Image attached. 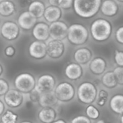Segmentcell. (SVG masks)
Returning a JSON list of instances; mask_svg holds the SVG:
<instances>
[{"mask_svg": "<svg viewBox=\"0 0 123 123\" xmlns=\"http://www.w3.org/2000/svg\"><path fill=\"white\" fill-rule=\"evenodd\" d=\"M102 0H73L75 14L81 18L89 19L98 14Z\"/></svg>", "mask_w": 123, "mask_h": 123, "instance_id": "6da1fadb", "label": "cell"}, {"mask_svg": "<svg viewBox=\"0 0 123 123\" xmlns=\"http://www.w3.org/2000/svg\"><path fill=\"white\" fill-rule=\"evenodd\" d=\"M90 30L94 40L97 42H104L108 40L111 36L112 25L109 20L99 18L91 23Z\"/></svg>", "mask_w": 123, "mask_h": 123, "instance_id": "7a4b0ae2", "label": "cell"}, {"mask_svg": "<svg viewBox=\"0 0 123 123\" xmlns=\"http://www.w3.org/2000/svg\"><path fill=\"white\" fill-rule=\"evenodd\" d=\"M89 33L86 26L82 24H72L68 27L67 38L73 45H81L88 40Z\"/></svg>", "mask_w": 123, "mask_h": 123, "instance_id": "3957f363", "label": "cell"}, {"mask_svg": "<svg viewBox=\"0 0 123 123\" xmlns=\"http://www.w3.org/2000/svg\"><path fill=\"white\" fill-rule=\"evenodd\" d=\"M36 81L35 77L29 73L18 74L14 81L15 89L22 94H29L36 88Z\"/></svg>", "mask_w": 123, "mask_h": 123, "instance_id": "277c9868", "label": "cell"}, {"mask_svg": "<svg viewBox=\"0 0 123 123\" xmlns=\"http://www.w3.org/2000/svg\"><path fill=\"white\" fill-rule=\"evenodd\" d=\"M78 98L83 104H91L97 97V89L94 84L91 82H83L78 88Z\"/></svg>", "mask_w": 123, "mask_h": 123, "instance_id": "5b68a950", "label": "cell"}, {"mask_svg": "<svg viewBox=\"0 0 123 123\" xmlns=\"http://www.w3.org/2000/svg\"><path fill=\"white\" fill-rule=\"evenodd\" d=\"M53 92L58 102H70L75 96V89L74 86L71 83L67 81L59 83L57 86H55Z\"/></svg>", "mask_w": 123, "mask_h": 123, "instance_id": "8992f818", "label": "cell"}, {"mask_svg": "<svg viewBox=\"0 0 123 123\" xmlns=\"http://www.w3.org/2000/svg\"><path fill=\"white\" fill-rule=\"evenodd\" d=\"M20 27L14 21H5L1 27V35L6 40L13 41L17 40L20 36Z\"/></svg>", "mask_w": 123, "mask_h": 123, "instance_id": "52a82bcc", "label": "cell"}, {"mask_svg": "<svg viewBox=\"0 0 123 123\" xmlns=\"http://www.w3.org/2000/svg\"><path fill=\"white\" fill-rule=\"evenodd\" d=\"M56 86L54 77L50 74H43L40 76L36 84L35 89L40 94L53 92Z\"/></svg>", "mask_w": 123, "mask_h": 123, "instance_id": "ba28073f", "label": "cell"}, {"mask_svg": "<svg viewBox=\"0 0 123 123\" xmlns=\"http://www.w3.org/2000/svg\"><path fill=\"white\" fill-rule=\"evenodd\" d=\"M65 52V44L63 40H50L46 43L47 55L52 59L60 58Z\"/></svg>", "mask_w": 123, "mask_h": 123, "instance_id": "9c48e42d", "label": "cell"}, {"mask_svg": "<svg viewBox=\"0 0 123 123\" xmlns=\"http://www.w3.org/2000/svg\"><path fill=\"white\" fill-rule=\"evenodd\" d=\"M68 26L63 21H57L52 22L49 25V35L53 40H63L67 37Z\"/></svg>", "mask_w": 123, "mask_h": 123, "instance_id": "30bf717a", "label": "cell"}, {"mask_svg": "<svg viewBox=\"0 0 123 123\" xmlns=\"http://www.w3.org/2000/svg\"><path fill=\"white\" fill-rule=\"evenodd\" d=\"M4 103L10 108H17L20 107L24 102L23 94L17 89H9L4 96Z\"/></svg>", "mask_w": 123, "mask_h": 123, "instance_id": "8fae6325", "label": "cell"}, {"mask_svg": "<svg viewBox=\"0 0 123 123\" xmlns=\"http://www.w3.org/2000/svg\"><path fill=\"white\" fill-rule=\"evenodd\" d=\"M30 56L36 60H41L46 55V43L45 42L35 40L32 42L28 48Z\"/></svg>", "mask_w": 123, "mask_h": 123, "instance_id": "7c38bea8", "label": "cell"}, {"mask_svg": "<svg viewBox=\"0 0 123 123\" xmlns=\"http://www.w3.org/2000/svg\"><path fill=\"white\" fill-rule=\"evenodd\" d=\"M32 35L38 41L45 42L50 37L49 25L43 22H37L32 29Z\"/></svg>", "mask_w": 123, "mask_h": 123, "instance_id": "4fadbf2b", "label": "cell"}, {"mask_svg": "<svg viewBox=\"0 0 123 123\" xmlns=\"http://www.w3.org/2000/svg\"><path fill=\"white\" fill-rule=\"evenodd\" d=\"M37 23V19L28 11L22 12L17 19V25L24 30H30Z\"/></svg>", "mask_w": 123, "mask_h": 123, "instance_id": "5bb4252c", "label": "cell"}, {"mask_svg": "<svg viewBox=\"0 0 123 123\" xmlns=\"http://www.w3.org/2000/svg\"><path fill=\"white\" fill-rule=\"evenodd\" d=\"M100 11L106 17H115L119 12V5L115 0H104L101 2Z\"/></svg>", "mask_w": 123, "mask_h": 123, "instance_id": "9a60e30c", "label": "cell"}, {"mask_svg": "<svg viewBox=\"0 0 123 123\" xmlns=\"http://www.w3.org/2000/svg\"><path fill=\"white\" fill-rule=\"evenodd\" d=\"M65 74L68 79L76 81L82 76L83 68L81 66L77 63H70L65 67Z\"/></svg>", "mask_w": 123, "mask_h": 123, "instance_id": "2e32d148", "label": "cell"}, {"mask_svg": "<svg viewBox=\"0 0 123 123\" xmlns=\"http://www.w3.org/2000/svg\"><path fill=\"white\" fill-rule=\"evenodd\" d=\"M62 16V11L59 6H49L46 7L43 17L48 22L52 23L59 21Z\"/></svg>", "mask_w": 123, "mask_h": 123, "instance_id": "e0dca14e", "label": "cell"}, {"mask_svg": "<svg viewBox=\"0 0 123 123\" xmlns=\"http://www.w3.org/2000/svg\"><path fill=\"white\" fill-rule=\"evenodd\" d=\"M74 60L80 65L88 63L92 58V52L88 48H80L74 53Z\"/></svg>", "mask_w": 123, "mask_h": 123, "instance_id": "ac0fdd59", "label": "cell"}, {"mask_svg": "<svg viewBox=\"0 0 123 123\" xmlns=\"http://www.w3.org/2000/svg\"><path fill=\"white\" fill-rule=\"evenodd\" d=\"M57 112L53 107H42L38 114V120L42 123H52L57 118Z\"/></svg>", "mask_w": 123, "mask_h": 123, "instance_id": "d6986e66", "label": "cell"}, {"mask_svg": "<svg viewBox=\"0 0 123 123\" xmlns=\"http://www.w3.org/2000/svg\"><path fill=\"white\" fill-rule=\"evenodd\" d=\"M28 9V11L38 19L43 17L46 9V5L44 2L41 0H33L30 4Z\"/></svg>", "mask_w": 123, "mask_h": 123, "instance_id": "ffe728a7", "label": "cell"}, {"mask_svg": "<svg viewBox=\"0 0 123 123\" xmlns=\"http://www.w3.org/2000/svg\"><path fill=\"white\" fill-rule=\"evenodd\" d=\"M17 10L16 5L11 0H2L0 1V16L9 17L13 15Z\"/></svg>", "mask_w": 123, "mask_h": 123, "instance_id": "44dd1931", "label": "cell"}, {"mask_svg": "<svg viewBox=\"0 0 123 123\" xmlns=\"http://www.w3.org/2000/svg\"><path fill=\"white\" fill-rule=\"evenodd\" d=\"M106 67L107 63L105 60L100 57H97L93 59L89 65V68L91 71L96 75L102 74L104 72Z\"/></svg>", "mask_w": 123, "mask_h": 123, "instance_id": "7402d4cb", "label": "cell"}, {"mask_svg": "<svg viewBox=\"0 0 123 123\" xmlns=\"http://www.w3.org/2000/svg\"><path fill=\"white\" fill-rule=\"evenodd\" d=\"M38 103L42 107H53L57 105L58 100L57 99L54 92H50L41 94Z\"/></svg>", "mask_w": 123, "mask_h": 123, "instance_id": "603a6c76", "label": "cell"}, {"mask_svg": "<svg viewBox=\"0 0 123 123\" xmlns=\"http://www.w3.org/2000/svg\"><path fill=\"white\" fill-rule=\"evenodd\" d=\"M110 107L117 114H123V95L117 94L110 100Z\"/></svg>", "mask_w": 123, "mask_h": 123, "instance_id": "cb8c5ba5", "label": "cell"}, {"mask_svg": "<svg viewBox=\"0 0 123 123\" xmlns=\"http://www.w3.org/2000/svg\"><path fill=\"white\" fill-rule=\"evenodd\" d=\"M102 83L107 88H113L117 86V83L113 71H108L103 76Z\"/></svg>", "mask_w": 123, "mask_h": 123, "instance_id": "d4e9b609", "label": "cell"}, {"mask_svg": "<svg viewBox=\"0 0 123 123\" xmlns=\"http://www.w3.org/2000/svg\"><path fill=\"white\" fill-rule=\"evenodd\" d=\"M18 116L11 110H6L1 117V123H17Z\"/></svg>", "mask_w": 123, "mask_h": 123, "instance_id": "484cf974", "label": "cell"}, {"mask_svg": "<svg viewBox=\"0 0 123 123\" xmlns=\"http://www.w3.org/2000/svg\"><path fill=\"white\" fill-rule=\"evenodd\" d=\"M86 115L89 119L91 120H96L99 117V112L96 107L93 105H89L86 108Z\"/></svg>", "mask_w": 123, "mask_h": 123, "instance_id": "4316f807", "label": "cell"}, {"mask_svg": "<svg viewBox=\"0 0 123 123\" xmlns=\"http://www.w3.org/2000/svg\"><path fill=\"white\" fill-rule=\"evenodd\" d=\"M107 99H108V93L104 90H101L97 97V104L99 106L102 107L106 104Z\"/></svg>", "mask_w": 123, "mask_h": 123, "instance_id": "83f0119b", "label": "cell"}, {"mask_svg": "<svg viewBox=\"0 0 123 123\" xmlns=\"http://www.w3.org/2000/svg\"><path fill=\"white\" fill-rule=\"evenodd\" d=\"M114 75L115 76L117 83L119 84H123V67L118 66L113 71Z\"/></svg>", "mask_w": 123, "mask_h": 123, "instance_id": "f1b7e54d", "label": "cell"}, {"mask_svg": "<svg viewBox=\"0 0 123 123\" xmlns=\"http://www.w3.org/2000/svg\"><path fill=\"white\" fill-rule=\"evenodd\" d=\"M58 6L64 10L70 9L73 7V0H59Z\"/></svg>", "mask_w": 123, "mask_h": 123, "instance_id": "f546056e", "label": "cell"}, {"mask_svg": "<svg viewBox=\"0 0 123 123\" xmlns=\"http://www.w3.org/2000/svg\"><path fill=\"white\" fill-rule=\"evenodd\" d=\"M9 90V85L8 82L3 79H0V97L4 96V94Z\"/></svg>", "mask_w": 123, "mask_h": 123, "instance_id": "4dcf8cb0", "label": "cell"}, {"mask_svg": "<svg viewBox=\"0 0 123 123\" xmlns=\"http://www.w3.org/2000/svg\"><path fill=\"white\" fill-rule=\"evenodd\" d=\"M115 61L119 66L123 67V51L115 50Z\"/></svg>", "mask_w": 123, "mask_h": 123, "instance_id": "1f68e13d", "label": "cell"}, {"mask_svg": "<svg viewBox=\"0 0 123 123\" xmlns=\"http://www.w3.org/2000/svg\"><path fill=\"white\" fill-rule=\"evenodd\" d=\"M71 123H91V121L88 117L80 115L74 117L72 120Z\"/></svg>", "mask_w": 123, "mask_h": 123, "instance_id": "d6a6232c", "label": "cell"}, {"mask_svg": "<svg viewBox=\"0 0 123 123\" xmlns=\"http://www.w3.org/2000/svg\"><path fill=\"white\" fill-rule=\"evenodd\" d=\"M15 53H16V50H15L14 47L12 45H8L4 49V54L6 56L9 57V58L13 57L15 55Z\"/></svg>", "mask_w": 123, "mask_h": 123, "instance_id": "836d02e7", "label": "cell"}, {"mask_svg": "<svg viewBox=\"0 0 123 123\" xmlns=\"http://www.w3.org/2000/svg\"><path fill=\"white\" fill-rule=\"evenodd\" d=\"M115 38L120 44L123 45V26L120 27L115 32Z\"/></svg>", "mask_w": 123, "mask_h": 123, "instance_id": "e575fe53", "label": "cell"}, {"mask_svg": "<svg viewBox=\"0 0 123 123\" xmlns=\"http://www.w3.org/2000/svg\"><path fill=\"white\" fill-rule=\"evenodd\" d=\"M30 94V99L32 102H38L39 101V98H40V95L41 94L38 93L36 89H34L33 91H32Z\"/></svg>", "mask_w": 123, "mask_h": 123, "instance_id": "d590c367", "label": "cell"}, {"mask_svg": "<svg viewBox=\"0 0 123 123\" xmlns=\"http://www.w3.org/2000/svg\"><path fill=\"white\" fill-rule=\"evenodd\" d=\"M33 1V0H17V3L20 8L25 9L28 7V6Z\"/></svg>", "mask_w": 123, "mask_h": 123, "instance_id": "8d00e7d4", "label": "cell"}, {"mask_svg": "<svg viewBox=\"0 0 123 123\" xmlns=\"http://www.w3.org/2000/svg\"><path fill=\"white\" fill-rule=\"evenodd\" d=\"M4 112H5V105L4 102L0 99V116H1Z\"/></svg>", "mask_w": 123, "mask_h": 123, "instance_id": "74e56055", "label": "cell"}, {"mask_svg": "<svg viewBox=\"0 0 123 123\" xmlns=\"http://www.w3.org/2000/svg\"><path fill=\"white\" fill-rule=\"evenodd\" d=\"M48 2H49V4L51 6H58L59 0H48Z\"/></svg>", "mask_w": 123, "mask_h": 123, "instance_id": "f35d334b", "label": "cell"}, {"mask_svg": "<svg viewBox=\"0 0 123 123\" xmlns=\"http://www.w3.org/2000/svg\"><path fill=\"white\" fill-rule=\"evenodd\" d=\"M52 123H67L65 120H62V119H59V120H55Z\"/></svg>", "mask_w": 123, "mask_h": 123, "instance_id": "ab89813d", "label": "cell"}, {"mask_svg": "<svg viewBox=\"0 0 123 123\" xmlns=\"http://www.w3.org/2000/svg\"><path fill=\"white\" fill-rule=\"evenodd\" d=\"M2 74H3V67H2L1 64L0 63V76H1Z\"/></svg>", "mask_w": 123, "mask_h": 123, "instance_id": "60d3db41", "label": "cell"}, {"mask_svg": "<svg viewBox=\"0 0 123 123\" xmlns=\"http://www.w3.org/2000/svg\"><path fill=\"white\" fill-rule=\"evenodd\" d=\"M33 123L32 122H30V121H23V122H22V123Z\"/></svg>", "mask_w": 123, "mask_h": 123, "instance_id": "b9f144b4", "label": "cell"}, {"mask_svg": "<svg viewBox=\"0 0 123 123\" xmlns=\"http://www.w3.org/2000/svg\"><path fill=\"white\" fill-rule=\"evenodd\" d=\"M97 123H104V121H102V120H100V121H99Z\"/></svg>", "mask_w": 123, "mask_h": 123, "instance_id": "7bdbcfd3", "label": "cell"}, {"mask_svg": "<svg viewBox=\"0 0 123 123\" xmlns=\"http://www.w3.org/2000/svg\"><path fill=\"white\" fill-rule=\"evenodd\" d=\"M121 123H123V116H122V117H121Z\"/></svg>", "mask_w": 123, "mask_h": 123, "instance_id": "ee69618b", "label": "cell"}, {"mask_svg": "<svg viewBox=\"0 0 123 123\" xmlns=\"http://www.w3.org/2000/svg\"><path fill=\"white\" fill-rule=\"evenodd\" d=\"M117 1H118L120 2H123V0H117Z\"/></svg>", "mask_w": 123, "mask_h": 123, "instance_id": "f6af8a7d", "label": "cell"}]
</instances>
